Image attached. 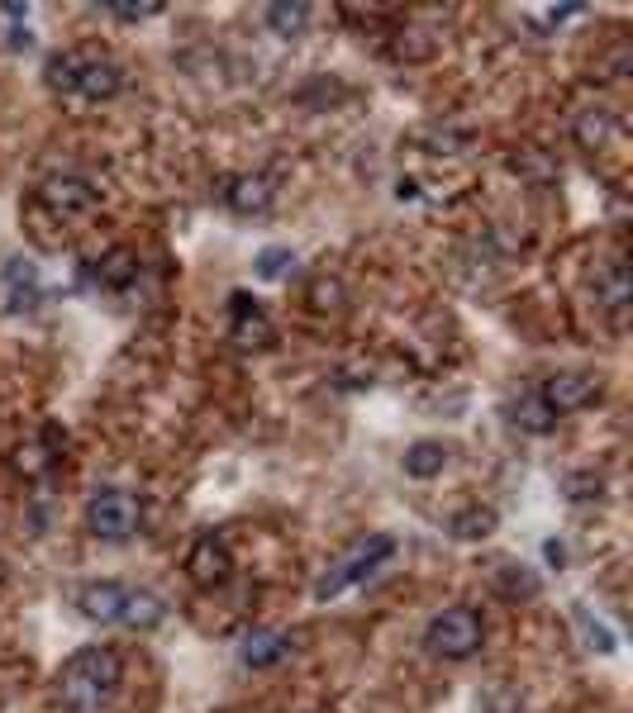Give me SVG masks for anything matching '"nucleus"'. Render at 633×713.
I'll return each instance as SVG.
<instances>
[{"label":"nucleus","instance_id":"1","mask_svg":"<svg viewBox=\"0 0 633 713\" xmlns=\"http://www.w3.org/2000/svg\"><path fill=\"white\" fill-rule=\"evenodd\" d=\"M125 685V662L115 647H81L58 671V700L67 713H105Z\"/></svg>","mask_w":633,"mask_h":713},{"label":"nucleus","instance_id":"2","mask_svg":"<svg viewBox=\"0 0 633 713\" xmlns=\"http://www.w3.org/2000/svg\"><path fill=\"white\" fill-rule=\"evenodd\" d=\"M43 81L52 96L72 100V105H105L125 91V71L105 52H86V48H62L43 62Z\"/></svg>","mask_w":633,"mask_h":713},{"label":"nucleus","instance_id":"3","mask_svg":"<svg viewBox=\"0 0 633 713\" xmlns=\"http://www.w3.org/2000/svg\"><path fill=\"white\" fill-rule=\"evenodd\" d=\"M396 557V538L391 533H372V538H362V543H353L343 551L339 561H333L320 580H314V599L320 604H329V599H339L343 590H353L358 580H367L377 566H386Z\"/></svg>","mask_w":633,"mask_h":713},{"label":"nucleus","instance_id":"4","mask_svg":"<svg viewBox=\"0 0 633 713\" xmlns=\"http://www.w3.org/2000/svg\"><path fill=\"white\" fill-rule=\"evenodd\" d=\"M481 637H486L481 614L471 604H457V609H444L425 628V647L438 662H467V656L481 652Z\"/></svg>","mask_w":633,"mask_h":713},{"label":"nucleus","instance_id":"5","mask_svg":"<svg viewBox=\"0 0 633 713\" xmlns=\"http://www.w3.org/2000/svg\"><path fill=\"white\" fill-rule=\"evenodd\" d=\"M138 519H144V509H138V499L129 490H96L86 499V528H91V538H100V543L134 538Z\"/></svg>","mask_w":633,"mask_h":713},{"label":"nucleus","instance_id":"6","mask_svg":"<svg viewBox=\"0 0 633 713\" xmlns=\"http://www.w3.org/2000/svg\"><path fill=\"white\" fill-rule=\"evenodd\" d=\"M33 205L48 209L52 219H62V224H77L100 205V191L86 182V176H48L39 195H33Z\"/></svg>","mask_w":633,"mask_h":713},{"label":"nucleus","instance_id":"7","mask_svg":"<svg viewBox=\"0 0 633 713\" xmlns=\"http://www.w3.org/2000/svg\"><path fill=\"white\" fill-rule=\"evenodd\" d=\"M186 576L196 580L201 590H220V585L234 576V557H228V543L215 538V533L196 538V547L186 551Z\"/></svg>","mask_w":633,"mask_h":713},{"label":"nucleus","instance_id":"8","mask_svg":"<svg viewBox=\"0 0 633 713\" xmlns=\"http://www.w3.org/2000/svg\"><path fill=\"white\" fill-rule=\"evenodd\" d=\"M0 285H6V310L10 314H33L48 295L39 262H29V257H10L6 272H0Z\"/></svg>","mask_w":633,"mask_h":713},{"label":"nucleus","instance_id":"9","mask_svg":"<svg viewBox=\"0 0 633 713\" xmlns=\"http://www.w3.org/2000/svg\"><path fill=\"white\" fill-rule=\"evenodd\" d=\"M228 338H234L238 348H272V338H276V329H272V319L262 314V305H253V295L249 291H234L228 295Z\"/></svg>","mask_w":633,"mask_h":713},{"label":"nucleus","instance_id":"10","mask_svg":"<svg viewBox=\"0 0 633 713\" xmlns=\"http://www.w3.org/2000/svg\"><path fill=\"white\" fill-rule=\"evenodd\" d=\"M538 395L543 404L553 409V414H576V409H586L595 395H601V381L586 377V371H557V377H548L538 385Z\"/></svg>","mask_w":633,"mask_h":713},{"label":"nucleus","instance_id":"11","mask_svg":"<svg viewBox=\"0 0 633 713\" xmlns=\"http://www.w3.org/2000/svg\"><path fill=\"white\" fill-rule=\"evenodd\" d=\"M224 205L243 214V219H253V214H267L272 201H276V182L267 172H243V176H228L224 182Z\"/></svg>","mask_w":633,"mask_h":713},{"label":"nucleus","instance_id":"12","mask_svg":"<svg viewBox=\"0 0 633 713\" xmlns=\"http://www.w3.org/2000/svg\"><path fill=\"white\" fill-rule=\"evenodd\" d=\"M125 590H129V585H119V580H91V585H81V590H77V609L91 623H119Z\"/></svg>","mask_w":633,"mask_h":713},{"label":"nucleus","instance_id":"13","mask_svg":"<svg viewBox=\"0 0 633 713\" xmlns=\"http://www.w3.org/2000/svg\"><path fill=\"white\" fill-rule=\"evenodd\" d=\"M286 652H291V637L276 633V628H253L249 637L238 642V662L249 666V671H267V666H276Z\"/></svg>","mask_w":633,"mask_h":713},{"label":"nucleus","instance_id":"14","mask_svg":"<svg viewBox=\"0 0 633 713\" xmlns=\"http://www.w3.org/2000/svg\"><path fill=\"white\" fill-rule=\"evenodd\" d=\"M595 300H601L614 319H624L629 300H633V281H629V266L620 257H610L601 272H595Z\"/></svg>","mask_w":633,"mask_h":713},{"label":"nucleus","instance_id":"15","mask_svg":"<svg viewBox=\"0 0 633 713\" xmlns=\"http://www.w3.org/2000/svg\"><path fill=\"white\" fill-rule=\"evenodd\" d=\"M91 281L100 285V291H129V285L138 281V253H129V247H110V253L91 266Z\"/></svg>","mask_w":633,"mask_h":713},{"label":"nucleus","instance_id":"16","mask_svg":"<svg viewBox=\"0 0 633 713\" xmlns=\"http://www.w3.org/2000/svg\"><path fill=\"white\" fill-rule=\"evenodd\" d=\"M167 618V604H163V595H153V590H125V609H119V623L125 628H134V633H153L157 623Z\"/></svg>","mask_w":633,"mask_h":713},{"label":"nucleus","instance_id":"17","mask_svg":"<svg viewBox=\"0 0 633 713\" xmlns=\"http://www.w3.org/2000/svg\"><path fill=\"white\" fill-rule=\"evenodd\" d=\"M505 414L515 428H524V433H553V423H557V414L543 404L538 390H519V400H509Z\"/></svg>","mask_w":633,"mask_h":713},{"label":"nucleus","instance_id":"18","mask_svg":"<svg viewBox=\"0 0 633 713\" xmlns=\"http://www.w3.org/2000/svg\"><path fill=\"white\" fill-rule=\"evenodd\" d=\"M490 585H496V595H505V599H534L538 590H543V580L534 576L529 566H519V561H500L496 566V576H490Z\"/></svg>","mask_w":633,"mask_h":713},{"label":"nucleus","instance_id":"19","mask_svg":"<svg viewBox=\"0 0 633 713\" xmlns=\"http://www.w3.org/2000/svg\"><path fill=\"white\" fill-rule=\"evenodd\" d=\"M572 623H576V633H582V642L591 652H601V656H610L614 647H620V642H614V628L605 618H595L586 604H572Z\"/></svg>","mask_w":633,"mask_h":713},{"label":"nucleus","instance_id":"20","mask_svg":"<svg viewBox=\"0 0 633 713\" xmlns=\"http://www.w3.org/2000/svg\"><path fill=\"white\" fill-rule=\"evenodd\" d=\"M444 467H448V448L444 442H434V438H419L415 448L406 452V476H415V480H429Z\"/></svg>","mask_w":633,"mask_h":713},{"label":"nucleus","instance_id":"21","mask_svg":"<svg viewBox=\"0 0 633 713\" xmlns=\"http://www.w3.org/2000/svg\"><path fill=\"white\" fill-rule=\"evenodd\" d=\"M448 533L457 543H477V538H490L496 533V509H481V505H471L462 514H452L448 519Z\"/></svg>","mask_w":633,"mask_h":713},{"label":"nucleus","instance_id":"22","mask_svg":"<svg viewBox=\"0 0 633 713\" xmlns=\"http://www.w3.org/2000/svg\"><path fill=\"white\" fill-rule=\"evenodd\" d=\"M310 25V6H267V29L276 33V39H301Z\"/></svg>","mask_w":633,"mask_h":713},{"label":"nucleus","instance_id":"23","mask_svg":"<svg viewBox=\"0 0 633 713\" xmlns=\"http://www.w3.org/2000/svg\"><path fill=\"white\" fill-rule=\"evenodd\" d=\"M576 143H582L586 153H595V148H605L610 143V134H614V119H610V110H586L582 119H576Z\"/></svg>","mask_w":633,"mask_h":713},{"label":"nucleus","instance_id":"24","mask_svg":"<svg viewBox=\"0 0 633 713\" xmlns=\"http://www.w3.org/2000/svg\"><path fill=\"white\" fill-rule=\"evenodd\" d=\"M419 148L425 153H438V157H457V153H467L471 148V134H462V129H425L419 134Z\"/></svg>","mask_w":633,"mask_h":713},{"label":"nucleus","instance_id":"25","mask_svg":"<svg viewBox=\"0 0 633 713\" xmlns=\"http://www.w3.org/2000/svg\"><path fill=\"white\" fill-rule=\"evenodd\" d=\"M295 266V253L291 247H262L257 253V262H253V272H257V281H281Z\"/></svg>","mask_w":633,"mask_h":713},{"label":"nucleus","instance_id":"26","mask_svg":"<svg viewBox=\"0 0 633 713\" xmlns=\"http://www.w3.org/2000/svg\"><path fill=\"white\" fill-rule=\"evenodd\" d=\"M477 713H524V694L515 685H496L477 700Z\"/></svg>","mask_w":633,"mask_h":713},{"label":"nucleus","instance_id":"27","mask_svg":"<svg viewBox=\"0 0 633 713\" xmlns=\"http://www.w3.org/2000/svg\"><path fill=\"white\" fill-rule=\"evenodd\" d=\"M310 305L314 310H343V285L333 281V276H320L310 285Z\"/></svg>","mask_w":633,"mask_h":713},{"label":"nucleus","instance_id":"28","mask_svg":"<svg viewBox=\"0 0 633 713\" xmlns=\"http://www.w3.org/2000/svg\"><path fill=\"white\" fill-rule=\"evenodd\" d=\"M105 14L119 20V25H144V20H157L163 6H105Z\"/></svg>","mask_w":633,"mask_h":713},{"label":"nucleus","instance_id":"29","mask_svg":"<svg viewBox=\"0 0 633 713\" xmlns=\"http://www.w3.org/2000/svg\"><path fill=\"white\" fill-rule=\"evenodd\" d=\"M52 461H58V457H52V452H43L39 442H29V448H20V457H14V467H20L25 476H39L43 467H52Z\"/></svg>","mask_w":633,"mask_h":713},{"label":"nucleus","instance_id":"30","mask_svg":"<svg viewBox=\"0 0 633 713\" xmlns=\"http://www.w3.org/2000/svg\"><path fill=\"white\" fill-rule=\"evenodd\" d=\"M567 495H572V499L601 495V476H572V480H567Z\"/></svg>","mask_w":633,"mask_h":713},{"label":"nucleus","instance_id":"31","mask_svg":"<svg viewBox=\"0 0 633 713\" xmlns=\"http://www.w3.org/2000/svg\"><path fill=\"white\" fill-rule=\"evenodd\" d=\"M582 14V6H548V10H538L534 20H543V25H567V20H576Z\"/></svg>","mask_w":633,"mask_h":713},{"label":"nucleus","instance_id":"32","mask_svg":"<svg viewBox=\"0 0 633 713\" xmlns=\"http://www.w3.org/2000/svg\"><path fill=\"white\" fill-rule=\"evenodd\" d=\"M543 557H548V561L562 570V566H567V547H562L557 538H548V543H543Z\"/></svg>","mask_w":633,"mask_h":713},{"label":"nucleus","instance_id":"33","mask_svg":"<svg viewBox=\"0 0 633 713\" xmlns=\"http://www.w3.org/2000/svg\"><path fill=\"white\" fill-rule=\"evenodd\" d=\"M0 580H6V561H0Z\"/></svg>","mask_w":633,"mask_h":713}]
</instances>
